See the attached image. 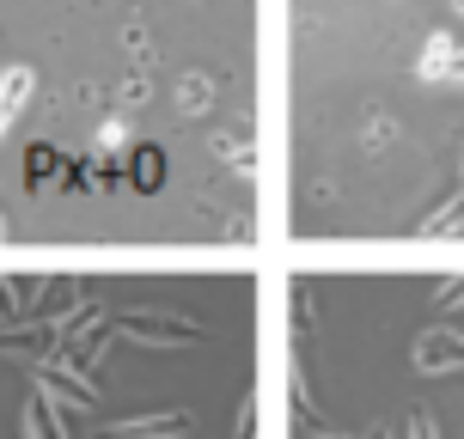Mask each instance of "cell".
I'll return each mask as SVG.
<instances>
[{"mask_svg": "<svg viewBox=\"0 0 464 439\" xmlns=\"http://www.w3.org/2000/svg\"><path fill=\"white\" fill-rule=\"evenodd\" d=\"M24 165H31V184H37V177H49L55 153H49V147H31V153H24Z\"/></svg>", "mask_w": 464, "mask_h": 439, "instance_id": "cell-2", "label": "cell"}, {"mask_svg": "<svg viewBox=\"0 0 464 439\" xmlns=\"http://www.w3.org/2000/svg\"><path fill=\"white\" fill-rule=\"evenodd\" d=\"M160 165H165V159L153 153V147H147V153H140V159L129 165V171H135V184H140V189H153V184H160Z\"/></svg>", "mask_w": 464, "mask_h": 439, "instance_id": "cell-1", "label": "cell"}, {"mask_svg": "<svg viewBox=\"0 0 464 439\" xmlns=\"http://www.w3.org/2000/svg\"><path fill=\"white\" fill-rule=\"evenodd\" d=\"M416 439H434V427H428V421H416Z\"/></svg>", "mask_w": 464, "mask_h": 439, "instance_id": "cell-3", "label": "cell"}]
</instances>
